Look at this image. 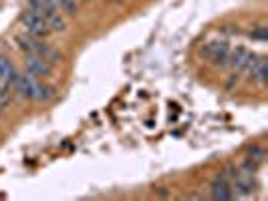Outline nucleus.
<instances>
[{"instance_id": "10", "label": "nucleus", "mask_w": 268, "mask_h": 201, "mask_svg": "<svg viewBox=\"0 0 268 201\" xmlns=\"http://www.w3.org/2000/svg\"><path fill=\"white\" fill-rule=\"evenodd\" d=\"M264 157H266V151H264L262 147H252V149H250V157H248V159H250L252 163H256V165H258V163H262V161H264Z\"/></svg>"}, {"instance_id": "5", "label": "nucleus", "mask_w": 268, "mask_h": 201, "mask_svg": "<svg viewBox=\"0 0 268 201\" xmlns=\"http://www.w3.org/2000/svg\"><path fill=\"white\" fill-rule=\"evenodd\" d=\"M212 197H214V199H222V201L234 197L232 185H230V181L224 177V175H220V177L214 181V185H212Z\"/></svg>"}, {"instance_id": "12", "label": "nucleus", "mask_w": 268, "mask_h": 201, "mask_svg": "<svg viewBox=\"0 0 268 201\" xmlns=\"http://www.w3.org/2000/svg\"><path fill=\"white\" fill-rule=\"evenodd\" d=\"M2 87H4V83H2V79H0V89H2Z\"/></svg>"}, {"instance_id": "14", "label": "nucleus", "mask_w": 268, "mask_h": 201, "mask_svg": "<svg viewBox=\"0 0 268 201\" xmlns=\"http://www.w3.org/2000/svg\"><path fill=\"white\" fill-rule=\"evenodd\" d=\"M77 2H85V0H77Z\"/></svg>"}, {"instance_id": "8", "label": "nucleus", "mask_w": 268, "mask_h": 201, "mask_svg": "<svg viewBox=\"0 0 268 201\" xmlns=\"http://www.w3.org/2000/svg\"><path fill=\"white\" fill-rule=\"evenodd\" d=\"M55 99V89L49 87V85H43L41 83V87L37 90V97H34V101H39V103H49Z\"/></svg>"}, {"instance_id": "9", "label": "nucleus", "mask_w": 268, "mask_h": 201, "mask_svg": "<svg viewBox=\"0 0 268 201\" xmlns=\"http://www.w3.org/2000/svg\"><path fill=\"white\" fill-rule=\"evenodd\" d=\"M57 4H59V10H63L65 14H71V16H75L77 10H79L77 0H57Z\"/></svg>"}, {"instance_id": "1", "label": "nucleus", "mask_w": 268, "mask_h": 201, "mask_svg": "<svg viewBox=\"0 0 268 201\" xmlns=\"http://www.w3.org/2000/svg\"><path fill=\"white\" fill-rule=\"evenodd\" d=\"M21 21H23V24H25L26 34H30V36H34V39H39V41H45L50 32H52L49 23H47L41 14L32 12L30 8H26L25 12H23Z\"/></svg>"}, {"instance_id": "3", "label": "nucleus", "mask_w": 268, "mask_h": 201, "mask_svg": "<svg viewBox=\"0 0 268 201\" xmlns=\"http://www.w3.org/2000/svg\"><path fill=\"white\" fill-rule=\"evenodd\" d=\"M202 54H204L206 59H210L216 67H224V65H226V59H228V54H230V46L226 45V43H208L206 48L202 50Z\"/></svg>"}, {"instance_id": "6", "label": "nucleus", "mask_w": 268, "mask_h": 201, "mask_svg": "<svg viewBox=\"0 0 268 201\" xmlns=\"http://www.w3.org/2000/svg\"><path fill=\"white\" fill-rule=\"evenodd\" d=\"M248 75H250V77H252V81H256L258 85H264V83H266V77H268L266 59L258 57V59H256V63H254V67L250 68V72H248Z\"/></svg>"}, {"instance_id": "4", "label": "nucleus", "mask_w": 268, "mask_h": 201, "mask_svg": "<svg viewBox=\"0 0 268 201\" xmlns=\"http://www.w3.org/2000/svg\"><path fill=\"white\" fill-rule=\"evenodd\" d=\"M25 67L30 75L34 77H43L47 79L52 75V65H49L45 59H41L39 54H26V61H25Z\"/></svg>"}, {"instance_id": "7", "label": "nucleus", "mask_w": 268, "mask_h": 201, "mask_svg": "<svg viewBox=\"0 0 268 201\" xmlns=\"http://www.w3.org/2000/svg\"><path fill=\"white\" fill-rule=\"evenodd\" d=\"M14 77H16L14 65H12L8 59L0 57V79H2V83H4V85H12Z\"/></svg>"}, {"instance_id": "13", "label": "nucleus", "mask_w": 268, "mask_h": 201, "mask_svg": "<svg viewBox=\"0 0 268 201\" xmlns=\"http://www.w3.org/2000/svg\"><path fill=\"white\" fill-rule=\"evenodd\" d=\"M117 2H127V0H117Z\"/></svg>"}, {"instance_id": "2", "label": "nucleus", "mask_w": 268, "mask_h": 201, "mask_svg": "<svg viewBox=\"0 0 268 201\" xmlns=\"http://www.w3.org/2000/svg\"><path fill=\"white\" fill-rule=\"evenodd\" d=\"M39 87H41L39 79H37L34 75H30L28 70H26L25 75H16L14 81H12V89H14V93H16L23 101H34Z\"/></svg>"}, {"instance_id": "11", "label": "nucleus", "mask_w": 268, "mask_h": 201, "mask_svg": "<svg viewBox=\"0 0 268 201\" xmlns=\"http://www.w3.org/2000/svg\"><path fill=\"white\" fill-rule=\"evenodd\" d=\"M250 36L256 39V41H264V39H266V28H264V26H258L256 30L250 32Z\"/></svg>"}]
</instances>
